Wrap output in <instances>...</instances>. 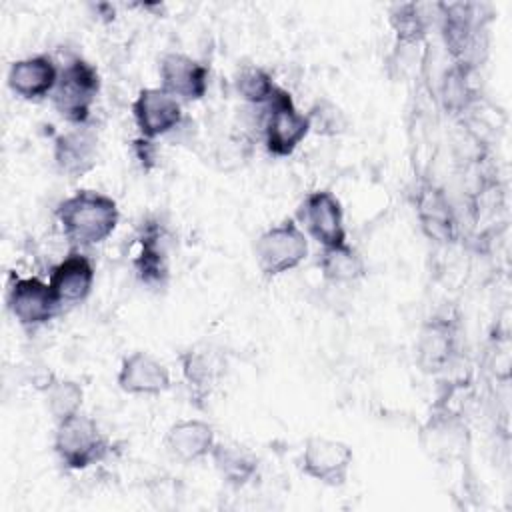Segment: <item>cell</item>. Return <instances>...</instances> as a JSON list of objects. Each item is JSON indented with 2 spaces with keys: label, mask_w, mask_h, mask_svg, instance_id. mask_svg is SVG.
Listing matches in <instances>:
<instances>
[{
  "label": "cell",
  "mask_w": 512,
  "mask_h": 512,
  "mask_svg": "<svg viewBox=\"0 0 512 512\" xmlns=\"http://www.w3.org/2000/svg\"><path fill=\"white\" fill-rule=\"evenodd\" d=\"M54 214L64 236L78 248L104 242L120 222L116 200L98 190H76L56 206Z\"/></svg>",
  "instance_id": "1"
},
{
  "label": "cell",
  "mask_w": 512,
  "mask_h": 512,
  "mask_svg": "<svg viewBox=\"0 0 512 512\" xmlns=\"http://www.w3.org/2000/svg\"><path fill=\"white\" fill-rule=\"evenodd\" d=\"M110 440L94 418L78 412L56 424L54 452L68 470H86L110 454Z\"/></svg>",
  "instance_id": "2"
},
{
  "label": "cell",
  "mask_w": 512,
  "mask_h": 512,
  "mask_svg": "<svg viewBox=\"0 0 512 512\" xmlns=\"http://www.w3.org/2000/svg\"><path fill=\"white\" fill-rule=\"evenodd\" d=\"M100 92V74L94 64L74 56L70 58L52 90V102L58 114L72 126L88 124L92 106Z\"/></svg>",
  "instance_id": "3"
},
{
  "label": "cell",
  "mask_w": 512,
  "mask_h": 512,
  "mask_svg": "<svg viewBox=\"0 0 512 512\" xmlns=\"http://www.w3.org/2000/svg\"><path fill=\"white\" fill-rule=\"evenodd\" d=\"M308 256V236L294 218L264 230L254 242V258L266 276H280L298 268Z\"/></svg>",
  "instance_id": "4"
},
{
  "label": "cell",
  "mask_w": 512,
  "mask_h": 512,
  "mask_svg": "<svg viewBox=\"0 0 512 512\" xmlns=\"http://www.w3.org/2000/svg\"><path fill=\"white\" fill-rule=\"evenodd\" d=\"M310 122L300 112L284 88H276L266 104L264 114V146L272 156H290L308 136Z\"/></svg>",
  "instance_id": "5"
},
{
  "label": "cell",
  "mask_w": 512,
  "mask_h": 512,
  "mask_svg": "<svg viewBox=\"0 0 512 512\" xmlns=\"http://www.w3.org/2000/svg\"><path fill=\"white\" fill-rule=\"evenodd\" d=\"M352 460L354 452L346 442L326 436H310L304 442L298 464L304 476L324 486H342L348 480Z\"/></svg>",
  "instance_id": "6"
},
{
  "label": "cell",
  "mask_w": 512,
  "mask_h": 512,
  "mask_svg": "<svg viewBox=\"0 0 512 512\" xmlns=\"http://www.w3.org/2000/svg\"><path fill=\"white\" fill-rule=\"evenodd\" d=\"M6 306L14 320L24 328H36L58 314V300L48 282L34 276H10Z\"/></svg>",
  "instance_id": "7"
},
{
  "label": "cell",
  "mask_w": 512,
  "mask_h": 512,
  "mask_svg": "<svg viewBox=\"0 0 512 512\" xmlns=\"http://www.w3.org/2000/svg\"><path fill=\"white\" fill-rule=\"evenodd\" d=\"M140 252L132 260L134 272L148 288H164L170 278L172 236L158 218H146L138 230Z\"/></svg>",
  "instance_id": "8"
},
{
  "label": "cell",
  "mask_w": 512,
  "mask_h": 512,
  "mask_svg": "<svg viewBox=\"0 0 512 512\" xmlns=\"http://www.w3.org/2000/svg\"><path fill=\"white\" fill-rule=\"evenodd\" d=\"M298 218L322 248L346 242L344 208L330 190H314L306 194L298 208Z\"/></svg>",
  "instance_id": "9"
},
{
  "label": "cell",
  "mask_w": 512,
  "mask_h": 512,
  "mask_svg": "<svg viewBox=\"0 0 512 512\" xmlns=\"http://www.w3.org/2000/svg\"><path fill=\"white\" fill-rule=\"evenodd\" d=\"M132 116L140 138L154 140L180 126L182 104L164 88H142L132 102Z\"/></svg>",
  "instance_id": "10"
},
{
  "label": "cell",
  "mask_w": 512,
  "mask_h": 512,
  "mask_svg": "<svg viewBox=\"0 0 512 512\" xmlns=\"http://www.w3.org/2000/svg\"><path fill=\"white\" fill-rule=\"evenodd\" d=\"M458 354V324L448 316H432L416 340V364L426 374L444 372Z\"/></svg>",
  "instance_id": "11"
},
{
  "label": "cell",
  "mask_w": 512,
  "mask_h": 512,
  "mask_svg": "<svg viewBox=\"0 0 512 512\" xmlns=\"http://www.w3.org/2000/svg\"><path fill=\"white\" fill-rule=\"evenodd\" d=\"M54 164L68 178H82L98 164L100 144L92 126L80 124L54 138Z\"/></svg>",
  "instance_id": "12"
},
{
  "label": "cell",
  "mask_w": 512,
  "mask_h": 512,
  "mask_svg": "<svg viewBox=\"0 0 512 512\" xmlns=\"http://www.w3.org/2000/svg\"><path fill=\"white\" fill-rule=\"evenodd\" d=\"M160 88L184 102H196L206 96L210 70L200 60L182 54L168 52L160 58L158 66Z\"/></svg>",
  "instance_id": "13"
},
{
  "label": "cell",
  "mask_w": 512,
  "mask_h": 512,
  "mask_svg": "<svg viewBox=\"0 0 512 512\" xmlns=\"http://www.w3.org/2000/svg\"><path fill=\"white\" fill-rule=\"evenodd\" d=\"M116 384L126 394L156 396L170 388V372L150 352L134 350L122 358Z\"/></svg>",
  "instance_id": "14"
},
{
  "label": "cell",
  "mask_w": 512,
  "mask_h": 512,
  "mask_svg": "<svg viewBox=\"0 0 512 512\" xmlns=\"http://www.w3.org/2000/svg\"><path fill=\"white\" fill-rule=\"evenodd\" d=\"M94 264L80 250H70L50 272V288L60 306L84 302L94 286Z\"/></svg>",
  "instance_id": "15"
},
{
  "label": "cell",
  "mask_w": 512,
  "mask_h": 512,
  "mask_svg": "<svg viewBox=\"0 0 512 512\" xmlns=\"http://www.w3.org/2000/svg\"><path fill=\"white\" fill-rule=\"evenodd\" d=\"M58 66L48 54H36L26 56L20 60H14L8 68V88L24 98V100H38L46 94H52L56 82H58Z\"/></svg>",
  "instance_id": "16"
},
{
  "label": "cell",
  "mask_w": 512,
  "mask_h": 512,
  "mask_svg": "<svg viewBox=\"0 0 512 512\" xmlns=\"http://www.w3.org/2000/svg\"><path fill=\"white\" fill-rule=\"evenodd\" d=\"M182 374L190 388V400L200 406L208 400L224 374V360L212 346H190L180 356Z\"/></svg>",
  "instance_id": "17"
},
{
  "label": "cell",
  "mask_w": 512,
  "mask_h": 512,
  "mask_svg": "<svg viewBox=\"0 0 512 512\" xmlns=\"http://www.w3.org/2000/svg\"><path fill=\"white\" fill-rule=\"evenodd\" d=\"M214 428L206 420L198 418H184L170 424L164 434V448L166 452L184 464L202 460L210 456L214 446Z\"/></svg>",
  "instance_id": "18"
},
{
  "label": "cell",
  "mask_w": 512,
  "mask_h": 512,
  "mask_svg": "<svg viewBox=\"0 0 512 512\" xmlns=\"http://www.w3.org/2000/svg\"><path fill=\"white\" fill-rule=\"evenodd\" d=\"M416 214L424 234L430 240L450 244L456 240V218L444 192L432 184L420 186L416 198Z\"/></svg>",
  "instance_id": "19"
},
{
  "label": "cell",
  "mask_w": 512,
  "mask_h": 512,
  "mask_svg": "<svg viewBox=\"0 0 512 512\" xmlns=\"http://www.w3.org/2000/svg\"><path fill=\"white\" fill-rule=\"evenodd\" d=\"M210 458L220 478L234 488L248 484L258 472L256 454L248 446L232 440L214 442L210 450Z\"/></svg>",
  "instance_id": "20"
},
{
  "label": "cell",
  "mask_w": 512,
  "mask_h": 512,
  "mask_svg": "<svg viewBox=\"0 0 512 512\" xmlns=\"http://www.w3.org/2000/svg\"><path fill=\"white\" fill-rule=\"evenodd\" d=\"M318 266L324 280L332 284H352L366 276V262L362 254L348 242L322 248Z\"/></svg>",
  "instance_id": "21"
},
{
  "label": "cell",
  "mask_w": 512,
  "mask_h": 512,
  "mask_svg": "<svg viewBox=\"0 0 512 512\" xmlns=\"http://www.w3.org/2000/svg\"><path fill=\"white\" fill-rule=\"evenodd\" d=\"M444 12L442 16V34L446 46L454 54V58L464 60L472 42H474V20H472V6L470 4H452L440 6Z\"/></svg>",
  "instance_id": "22"
},
{
  "label": "cell",
  "mask_w": 512,
  "mask_h": 512,
  "mask_svg": "<svg viewBox=\"0 0 512 512\" xmlns=\"http://www.w3.org/2000/svg\"><path fill=\"white\" fill-rule=\"evenodd\" d=\"M44 394H46V408H48V412H50V416L56 424L74 416V414H78L80 408H82L84 390L76 380L56 376L48 384Z\"/></svg>",
  "instance_id": "23"
},
{
  "label": "cell",
  "mask_w": 512,
  "mask_h": 512,
  "mask_svg": "<svg viewBox=\"0 0 512 512\" xmlns=\"http://www.w3.org/2000/svg\"><path fill=\"white\" fill-rule=\"evenodd\" d=\"M232 84L236 94L250 104H268L274 90L278 88L272 76L262 66H256V64H246L238 68Z\"/></svg>",
  "instance_id": "24"
},
{
  "label": "cell",
  "mask_w": 512,
  "mask_h": 512,
  "mask_svg": "<svg viewBox=\"0 0 512 512\" xmlns=\"http://www.w3.org/2000/svg\"><path fill=\"white\" fill-rule=\"evenodd\" d=\"M390 24L396 32V42L402 44H420L424 34H426V26L428 20L422 14V6L418 4H396L390 10Z\"/></svg>",
  "instance_id": "25"
},
{
  "label": "cell",
  "mask_w": 512,
  "mask_h": 512,
  "mask_svg": "<svg viewBox=\"0 0 512 512\" xmlns=\"http://www.w3.org/2000/svg\"><path fill=\"white\" fill-rule=\"evenodd\" d=\"M310 122V132L322 134V136H336L342 134L348 128V118L328 98H320L312 104V108L306 112Z\"/></svg>",
  "instance_id": "26"
}]
</instances>
